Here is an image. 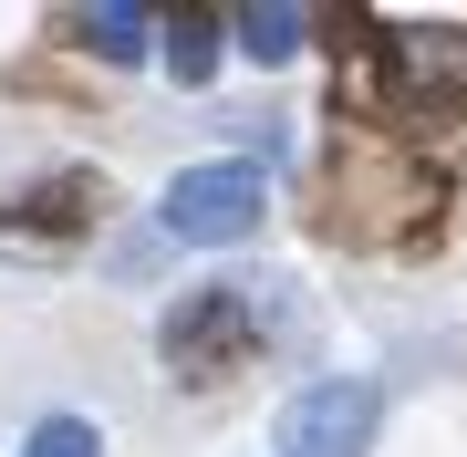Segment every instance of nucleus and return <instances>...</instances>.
I'll return each mask as SVG.
<instances>
[{
    "mask_svg": "<svg viewBox=\"0 0 467 457\" xmlns=\"http://www.w3.org/2000/svg\"><path fill=\"white\" fill-rule=\"evenodd\" d=\"M239 343H250V291H198L177 322H167V364L177 374H218V364H239Z\"/></svg>",
    "mask_w": 467,
    "mask_h": 457,
    "instance_id": "7ed1b4c3",
    "label": "nucleus"
},
{
    "mask_svg": "<svg viewBox=\"0 0 467 457\" xmlns=\"http://www.w3.org/2000/svg\"><path fill=\"white\" fill-rule=\"evenodd\" d=\"M32 457H104V437H94L84 416H42L32 426Z\"/></svg>",
    "mask_w": 467,
    "mask_h": 457,
    "instance_id": "0eeeda50",
    "label": "nucleus"
},
{
    "mask_svg": "<svg viewBox=\"0 0 467 457\" xmlns=\"http://www.w3.org/2000/svg\"><path fill=\"white\" fill-rule=\"evenodd\" d=\"M167 73H177V84H208V73H218V21L208 11H177L167 21Z\"/></svg>",
    "mask_w": 467,
    "mask_h": 457,
    "instance_id": "39448f33",
    "label": "nucleus"
},
{
    "mask_svg": "<svg viewBox=\"0 0 467 457\" xmlns=\"http://www.w3.org/2000/svg\"><path fill=\"white\" fill-rule=\"evenodd\" d=\"M229 32H239V52H250V63H291L301 32H312V11H291V0H250Z\"/></svg>",
    "mask_w": 467,
    "mask_h": 457,
    "instance_id": "20e7f679",
    "label": "nucleus"
},
{
    "mask_svg": "<svg viewBox=\"0 0 467 457\" xmlns=\"http://www.w3.org/2000/svg\"><path fill=\"white\" fill-rule=\"evenodd\" d=\"M374 447V385L364 374H322L281 406V457H364Z\"/></svg>",
    "mask_w": 467,
    "mask_h": 457,
    "instance_id": "f03ea898",
    "label": "nucleus"
},
{
    "mask_svg": "<svg viewBox=\"0 0 467 457\" xmlns=\"http://www.w3.org/2000/svg\"><path fill=\"white\" fill-rule=\"evenodd\" d=\"M146 11H125V0H104V11H84V42L104 52V63H146Z\"/></svg>",
    "mask_w": 467,
    "mask_h": 457,
    "instance_id": "423d86ee",
    "label": "nucleus"
},
{
    "mask_svg": "<svg viewBox=\"0 0 467 457\" xmlns=\"http://www.w3.org/2000/svg\"><path fill=\"white\" fill-rule=\"evenodd\" d=\"M270 208V177L250 156H218V167H177L167 198H156V229L187 239V250H229V239H250Z\"/></svg>",
    "mask_w": 467,
    "mask_h": 457,
    "instance_id": "f257e3e1",
    "label": "nucleus"
}]
</instances>
